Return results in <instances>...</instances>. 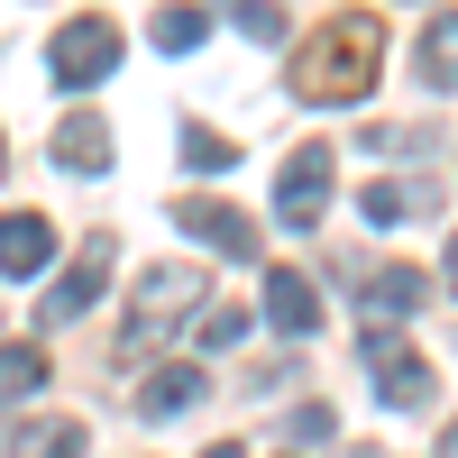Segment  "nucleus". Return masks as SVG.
<instances>
[{
    "mask_svg": "<svg viewBox=\"0 0 458 458\" xmlns=\"http://www.w3.org/2000/svg\"><path fill=\"white\" fill-rule=\"evenodd\" d=\"M120 73V28H110L101 10H73V19H55V37H47V83H64V92H92V83H110Z\"/></svg>",
    "mask_w": 458,
    "mask_h": 458,
    "instance_id": "f03ea898",
    "label": "nucleus"
},
{
    "mask_svg": "<svg viewBox=\"0 0 458 458\" xmlns=\"http://www.w3.org/2000/svg\"><path fill=\"white\" fill-rule=\"evenodd\" d=\"M47 349H37V339H10V349H0V403H19V394H37L47 386Z\"/></svg>",
    "mask_w": 458,
    "mask_h": 458,
    "instance_id": "dca6fc26",
    "label": "nucleus"
},
{
    "mask_svg": "<svg viewBox=\"0 0 458 458\" xmlns=\"http://www.w3.org/2000/svg\"><path fill=\"white\" fill-rule=\"evenodd\" d=\"M174 147H183V165H193V174H229V165H239V147H229L220 129H202V120H183Z\"/></svg>",
    "mask_w": 458,
    "mask_h": 458,
    "instance_id": "f3484780",
    "label": "nucleus"
},
{
    "mask_svg": "<svg viewBox=\"0 0 458 458\" xmlns=\"http://www.w3.org/2000/svg\"><path fill=\"white\" fill-rule=\"evenodd\" d=\"M358 293H367V312H376V321H394V312H422L431 276H422V266H376V276H358Z\"/></svg>",
    "mask_w": 458,
    "mask_h": 458,
    "instance_id": "4468645a",
    "label": "nucleus"
},
{
    "mask_svg": "<svg viewBox=\"0 0 458 458\" xmlns=\"http://www.w3.org/2000/svg\"><path fill=\"white\" fill-rule=\"evenodd\" d=\"M321 202H330V147H293L284 174H276V220L284 229H321Z\"/></svg>",
    "mask_w": 458,
    "mask_h": 458,
    "instance_id": "20e7f679",
    "label": "nucleus"
},
{
    "mask_svg": "<svg viewBox=\"0 0 458 458\" xmlns=\"http://www.w3.org/2000/svg\"><path fill=\"white\" fill-rule=\"evenodd\" d=\"M202 37H211V19H202V10H157V47H165V55H193Z\"/></svg>",
    "mask_w": 458,
    "mask_h": 458,
    "instance_id": "a211bd4d",
    "label": "nucleus"
},
{
    "mask_svg": "<svg viewBox=\"0 0 458 458\" xmlns=\"http://www.w3.org/2000/svg\"><path fill=\"white\" fill-rule=\"evenodd\" d=\"M202 276H193V266H157V276H147L138 284V312H129V330H120V358H147V349H157V330H174L183 312H202Z\"/></svg>",
    "mask_w": 458,
    "mask_h": 458,
    "instance_id": "7ed1b4c3",
    "label": "nucleus"
},
{
    "mask_svg": "<svg viewBox=\"0 0 458 458\" xmlns=\"http://www.w3.org/2000/svg\"><path fill=\"white\" fill-rule=\"evenodd\" d=\"M358 211H367L376 229H394V220H422V211H431V183H367V193H358Z\"/></svg>",
    "mask_w": 458,
    "mask_h": 458,
    "instance_id": "2eb2a0df",
    "label": "nucleus"
},
{
    "mask_svg": "<svg viewBox=\"0 0 458 458\" xmlns=\"http://www.w3.org/2000/svg\"><path fill=\"white\" fill-rule=\"evenodd\" d=\"M47 157H55L64 174H101L110 157H120V147H110V120H101V110H73V120H55Z\"/></svg>",
    "mask_w": 458,
    "mask_h": 458,
    "instance_id": "6e6552de",
    "label": "nucleus"
},
{
    "mask_svg": "<svg viewBox=\"0 0 458 458\" xmlns=\"http://www.w3.org/2000/svg\"><path fill=\"white\" fill-rule=\"evenodd\" d=\"M202 386H211V376H202L193 358H165V367L138 386V412H147V422H174V412H193V403H202Z\"/></svg>",
    "mask_w": 458,
    "mask_h": 458,
    "instance_id": "f8f14e48",
    "label": "nucleus"
},
{
    "mask_svg": "<svg viewBox=\"0 0 458 458\" xmlns=\"http://www.w3.org/2000/svg\"><path fill=\"white\" fill-rule=\"evenodd\" d=\"M110 257H120V248H110V229H101V239H83V257H73L64 276L47 284V302H37V312H47V321H83L92 302H101V284H110Z\"/></svg>",
    "mask_w": 458,
    "mask_h": 458,
    "instance_id": "39448f33",
    "label": "nucleus"
},
{
    "mask_svg": "<svg viewBox=\"0 0 458 458\" xmlns=\"http://www.w3.org/2000/svg\"><path fill=\"white\" fill-rule=\"evenodd\" d=\"M0 458H83V422H73V412L10 422V431H0Z\"/></svg>",
    "mask_w": 458,
    "mask_h": 458,
    "instance_id": "9d476101",
    "label": "nucleus"
},
{
    "mask_svg": "<svg viewBox=\"0 0 458 458\" xmlns=\"http://www.w3.org/2000/svg\"><path fill=\"white\" fill-rule=\"evenodd\" d=\"M0 174H10V147H0Z\"/></svg>",
    "mask_w": 458,
    "mask_h": 458,
    "instance_id": "5701e85b",
    "label": "nucleus"
},
{
    "mask_svg": "<svg viewBox=\"0 0 458 458\" xmlns=\"http://www.w3.org/2000/svg\"><path fill=\"white\" fill-rule=\"evenodd\" d=\"M183 229H193L202 248H220V257H257V220H248V211H229V202H211V193L183 202Z\"/></svg>",
    "mask_w": 458,
    "mask_h": 458,
    "instance_id": "9b49d317",
    "label": "nucleus"
},
{
    "mask_svg": "<svg viewBox=\"0 0 458 458\" xmlns=\"http://www.w3.org/2000/svg\"><path fill=\"white\" fill-rule=\"evenodd\" d=\"M266 321H276L284 339L321 330V293H312V276H302V266H266Z\"/></svg>",
    "mask_w": 458,
    "mask_h": 458,
    "instance_id": "1a4fd4ad",
    "label": "nucleus"
},
{
    "mask_svg": "<svg viewBox=\"0 0 458 458\" xmlns=\"http://www.w3.org/2000/svg\"><path fill=\"white\" fill-rule=\"evenodd\" d=\"M367 367H376V403H394V412H422L431 403V358L394 349L386 330H367Z\"/></svg>",
    "mask_w": 458,
    "mask_h": 458,
    "instance_id": "423d86ee",
    "label": "nucleus"
},
{
    "mask_svg": "<svg viewBox=\"0 0 458 458\" xmlns=\"http://www.w3.org/2000/svg\"><path fill=\"white\" fill-rule=\"evenodd\" d=\"M440 276H449V284H458V239H449V266H440Z\"/></svg>",
    "mask_w": 458,
    "mask_h": 458,
    "instance_id": "4be33fe9",
    "label": "nucleus"
},
{
    "mask_svg": "<svg viewBox=\"0 0 458 458\" xmlns=\"http://www.w3.org/2000/svg\"><path fill=\"white\" fill-rule=\"evenodd\" d=\"M229 28H239L248 47H276V37H284V10H266V0H248V10H229Z\"/></svg>",
    "mask_w": 458,
    "mask_h": 458,
    "instance_id": "6ab92c4d",
    "label": "nucleus"
},
{
    "mask_svg": "<svg viewBox=\"0 0 458 458\" xmlns=\"http://www.w3.org/2000/svg\"><path fill=\"white\" fill-rule=\"evenodd\" d=\"M229 339H248V312L239 302H211L202 312V349H229Z\"/></svg>",
    "mask_w": 458,
    "mask_h": 458,
    "instance_id": "aec40b11",
    "label": "nucleus"
},
{
    "mask_svg": "<svg viewBox=\"0 0 458 458\" xmlns=\"http://www.w3.org/2000/svg\"><path fill=\"white\" fill-rule=\"evenodd\" d=\"M47 266H55V220L47 211H0V276L37 284Z\"/></svg>",
    "mask_w": 458,
    "mask_h": 458,
    "instance_id": "0eeeda50",
    "label": "nucleus"
},
{
    "mask_svg": "<svg viewBox=\"0 0 458 458\" xmlns=\"http://www.w3.org/2000/svg\"><path fill=\"white\" fill-rule=\"evenodd\" d=\"M202 458H248V449H239V440H220V449H202Z\"/></svg>",
    "mask_w": 458,
    "mask_h": 458,
    "instance_id": "412c9836",
    "label": "nucleus"
},
{
    "mask_svg": "<svg viewBox=\"0 0 458 458\" xmlns=\"http://www.w3.org/2000/svg\"><path fill=\"white\" fill-rule=\"evenodd\" d=\"M376 73H386V19L376 10H339L330 28H312L293 47V101H312V110H330V101H367L376 92Z\"/></svg>",
    "mask_w": 458,
    "mask_h": 458,
    "instance_id": "f257e3e1",
    "label": "nucleus"
},
{
    "mask_svg": "<svg viewBox=\"0 0 458 458\" xmlns=\"http://www.w3.org/2000/svg\"><path fill=\"white\" fill-rule=\"evenodd\" d=\"M412 73L431 92H458V10H431L422 19V47H412Z\"/></svg>",
    "mask_w": 458,
    "mask_h": 458,
    "instance_id": "ddd939ff",
    "label": "nucleus"
}]
</instances>
